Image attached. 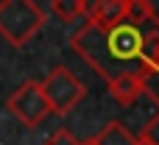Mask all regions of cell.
I'll list each match as a JSON object with an SVG mask.
<instances>
[{
	"label": "cell",
	"instance_id": "6da1fadb",
	"mask_svg": "<svg viewBox=\"0 0 159 145\" xmlns=\"http://www.w3.org/2000/svg\"><path fill=\"white\" fill-rule=\"evenodd\" d=\"M70 48L106 81L112 84L120 75L137 73L143 70V28L131 25V22H117L109 28L84 22L73 39Z\"/></svg>",
	"mask_w": 159,
	"mask_h": 145
},
{
	"label": "cell",
	"instance_id": "7a4b0ae2",
	"mask_svg": "<svg viewBox=\"0 0 159 145\" xmlns=\"http://www.w3.org/2000/svg\"><path fill=\"white\" fill-rule=\"evenodd\" d=\"M45 25V8L34 0H3L0 3V36L11 48H22Z\"/></svg>",
	"mask_w": 159,
	"mask_h": 145
},
{
	"label": "cell",
	"instance_id": "3957f363",
	"mask_svg": "<svg viewBox=\"0 0 159 145\" xmlns=\"http://www.w3.org/2000/svg\"><path fill=\"white\" fill-rule=\"evenodd\" d=\"M39 87H42V95H45V101L50 106V115H70L87 95L84 81L75 73H70L67 67H61V64L53 67L39 81Z\"/></svg>",
	"mask_w": 159,
	"mask_h": 145
},
{
	"label": "cell",
	"instance_id": "277c9868",
	"mask_svg": "<svg viewBox=\"0 0 159 145\" xmlns=\"http://www.w3.org/2000/svg\"><path fill=\"white\" fill-rule=\"evenodd\" d=\"M8 112L28 129H36L45 123V117L50 115V106L42 95L39 81H25L20 89H14V95L8 98Z\"/></svg>",
	"mask_w": 159,
	"mask_h": 145
},
{
	"label": "cell",
	"instance_id": "5b68a950",
	"mask_svg": "<svg viewBox=\"0 0 159 145\" xmlns=\"http://www.w3.org/2000/svg\"><path fill=\"white\" fill-rule=\"evenodd\" d=\"M126 8H129V0H92L87 3V22L101 28L117 25L126 20Z\"/></svg>",
	"mask_w": 159,
	"mask_h": 145
},
{
	"label": "cell",
	"instance_id": "8992f818",
	"mask_svg": "<svg viewBox=\"0 0 159 145\" xmlns=\"http://www.w3.org/2000/svg\"><path fill=\"white\" fill-rule=\"evenodd\" d=\"M109 95L120 103V106H131L137 103V98L143 95V87H140V75L137 73H129V75H120L109 84Z\"/></svg>",
	"mask_w": 159,
	"mask_h": 145
},
{
	"label": "cell",
	"instance_id": "52a82bcc",
	"mask_svg": "<svg viewBox=\"0 0 159 145\" xmlns=\"http://www.w3.org/2000/svg\"><path fill=\"white\" fill-rule=\"evenodd\" d=\"M92 140H95V145H134L137 143V134H131L120 120H112V123H106Z\"/></svg>",
	"mask_w": 159,
	"mask_h": 145
},
{
	"label": "cell",
	"instance_id": "ba28073f",
	"mask_svg": "<svg viewBox=\"0 0 159 145\" xmlns=\"http://www.w3.org/2000/svg\"><path fill=\"white\" fill-rule=\"evenodd\" d=\"M50 11L61 22H78V20L87 22V3L84 0H53L50 3Z\"/></svg>",
	"mask_w": 159,
	"mask_h": 145
},
{
	"label": "cell",
	"instance_id": "9c48e42d",
	"mask_svg": "<svg viewBox=\"0 0 159 145\" xmlns=\"http://www.w3.org/2000/svg\"><path fill=\"white\" fill-rule=\"evenodd\" d=\"M140 87H143V95H148L159 106V64H154V67L140 73Z\"/></svg>",
	"mask_w": 159,
	"mask_h": 145
},
{
	"label": "cell",
	"instance_id": "30bf717a",
	"mask_svg": "<svg viewBox=\"0 0 159 145\" xmlns=\"http://www.w3.org/2000/svg\"><path fill=\"white\" fill-rule=\"evenodd\" d=\"M42 145H81V143L75 140V134H73L70 129H56Z\"/></svg>",
	"mask_w": 159,
	"mask_h": 145
},
{
	"label": "cell",
	"instance_id": "8fae6325",
	"mask_svg": "<svg viewBox=\"0 0 159 145\" xmlns=\"http://www.w3.org/2000/svg\"><path fill=\"white\" fill-rule=\"evenodd\" d=\"M134 145H159L157 140H154V137H148V134H143V137H137V143Z\"/></svg>",
	"mask_w": 159,
	"mask_h": 145
}]
</instances>
